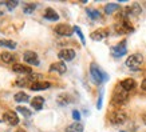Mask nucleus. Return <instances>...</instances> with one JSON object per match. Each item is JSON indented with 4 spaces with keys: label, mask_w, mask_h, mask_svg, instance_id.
<instances>
[{
    "label": "nucleus",
    "mask_w": 146,
    "mask_h": 132,
    "mask_svg": "<svg viewBox=\"0 0 146 132\" xmlns=\"http://www.w3.org/2000/svg\"><path fill=\"white\" fill-rule=\"evenodd\" d=\"M43 104H44V97H42V96H35V97H34V99L31 100L32 108H35L36 111L42 110Z\"/></svg>",
    "instance_id": "f3484780"
},
{
    "label": "nucleus",
    "mask_w": 146,
    "mask_h": 132,
    "mask_svg": "<svg viewBox=\"0 0 146 132\" xmlns=\"http://www.w3.org/2000/svg\"><path fill=\"white\" fill-rule=\"evenodd\" d=\"M129 100V92L125 91L123 88L121 87V84H117L114 92H113V97H111V103L117 107H122L126 104Z\"/></svg>",
    "instance_id": "f257e3e1"
},
{
    "label": "nucleus",
    "mask_w": 146,
    "mask_h": 132,
    "mask_svg": "<svg viewBox=\"0 0 146 132\" xmlns=\"http://www.w3.org/2000/svg\"><path fill=\"white\" fill-rule=\"evenodd\" d=\"M141 88H142V89H143V91H146V79H145V80H143V81H142V83H141Z\"/></svg>",
    "instance_id": "2f4dec72"
},
{
    "label": "nucleus",
    "mask_w": 146,
    "mask_h": 132,
    "mask_svg": "<svg viewBox=\"0 0 146 132\" xmlns=\"http://www.w3.org/2000/svg\"><path fill=\"white\" fill-rule=\"evenodd\" d=\"M35 8H36L35 4H24L23 5V11H24L26 13H32Z\"/></svg>",
    "instance_id": "cd10ccee"
},
{
    "label": "nucleus",
    "mask_w": 146,
    "mask_h": 132,
    "mask_svg": "<svg viewBox=\"0 0 146 132\" xmlns=\"http://www.w3.org/2000/svg\"><path fill=\"white\" fill-rule=\"evenodd\" d=\"M142 120H143V123L146 124V112H145L143 115H142Z\"/></svg>",
    "instance_id": "473e14b6"
},
{
    "label": "nucleus",
    "mask_w": 146,
    "mask_h": 132,
    "mask_svg": "<svg viewBox=\"0 0 146 132\" xmlns=\"http://www.w3.org/2000/svg\"><path fill=\"white\" fill-rule=\"evenodd\" d=\"M3 120H4L7 124H9V125H18L19 124V116H18V114L13 112V111H7V112H4Z\"/></svg>",
    "instance_id": "6e6552de"
},
{
    "label": "nucleus",
    "mask_w": 146,
    "mask_h": 132,
    "mask_svg": "<svg viewBox=\"0 0 146 132\" xmlns=\"http://www.w3.org/2000/svg\"><path fill=\"white\" fill-rule=\"evenodd\" d=\"M12 71L15 74H19V75H23V76H27V75H32V68L28 66H23V64H13L12 66Z\"/></svg>",
    "instance_id": "1a4fd4ad"
},
{
    "label": "nucleus",
    "mask_w": 146,
    "mask_h": 132,
    "mask_svg": "<svg viewBox=\"0 0 146 132\" xmlns=\"http://www.w3.org/2000/svg\"><path fill=\"white\" fill-rule=\"evenodd\" d=\"M50 87H51V84L48 81H35L30 87V89H32V91H43V89H48Z\"/></svg>",
    "instance_id": "dca6fc26"
},
{
    "label": "nucleus",
    "mask_w": 146,
    "mask_h": 132,
    "mask_svg": "<svg viewBox=\"0 0 146 132\" xmlns=\"http://www.w3.org/2000/svg\"><path fill=\"white\" fill-rule=\"evenodd\" d=\"M38 77L39 75H30V76H19L16 79V84L19 87H31L32 84L38 81Z\"/></svg>",
    "instance_id": "39448f33"
},
{
    "label": "nucleus",
    "mask_w": 146,
    "mask_h": 132,
    "mask_svg": "<svg viewBox=\"0 0 146 132\" xmlns=\"http://www.w3.org/2000/svg\"><path fill=\"white\" fill-rule=\"evenodd\" d=\"M13 99H15V101H18V103H22V101L26 103V101L30 100V96L26 92H18V93H15Z\"/></svg>",
    "instance_id": "4be33fe9"
},
{
    "label": "nucleus",
    "mask_w": 146,
    "mask_h": 132,
    "mask_svg": "<svg viewBox=\"0 0 146 132\" xmlns=\"http://www.w3.org/2000/svg\"><path fill=\"white\" fill-rule=\"evenodd\" d=\"M0 59H1L4 63H7V64H12V63L16 60V56H15L13 53H11V52H1Z\"/></svg>",
    "instance_id": "6ab92c4d"
},
{
    "label": "nucleus",
    "mask_w": 146,
    "mask_h": 132,
    "mask_svg": "<svg viewBox=\"0 0 146 132\" xmlns=\"http://www.w3.org/2000/svg\"><path fill=\"white\" fill-rule=\"evenodd\" d=\"M16 111L18 112H20V114L23 115V116H26V118H30L32 115V112L28 108H26V107H16Z\"/></svg>",
    "instance_id": "bb28decb"
},
{
    "label": "nucleus",
    "mask_w": 146,
    "mask_h": 132,
    "mask_svg": "<svg viewBox=\"0 0 146 132\" xmlns=\"http://www.w3.org/2000/svg\"><path fill=\"white\" fill-rule=\"evenodd\" d=\"M109 120H110L111 124L114 125H119V124H123L126 120H127V114L125 112L122 108H117L109 115Z\"/></svg>",
    "instance_id": "7ed1b4c3"
},
{
    "label": "nucleus",
    "mask_w": 146,
    "mask_h": 132,
    "mask_svg": "<svg viewBox=\"0 0 146 132\" xmlns=\"http://www.w3.org/2000/svg\"><path fill=\"white\" fill-rule=\"evenodd\" d=\"M87 15H89L90 19H93V20H97V19L101 18V12L97 11V9H87Z\"/></svg>",
    "instance_id": "a878e982"
},
{
    "label": "nucleus",
    "mask_w": 146,
    "mask_h": 132,
    "mask_svg": "<svg viewBox=\"0 0 146 132\" xmlns=\"http://www.w3.org/2000/svg\"><path fill=\"white\" fill-rule=\"evenodd\" d=\"M58 56H59V59H62L64 62H71L75 57V51L71 48H64L58 53Z\"/></svg>",
    "instance_id": "f8f14e48"
},
{
    "label": "nucleus",
    "mask_w": 146,
    "mask_h": 132,
    "mask_svg": "<svg viewBox=\"0 0 146 132\" xmlns=\"http://www.w3.org/2000/svg\"><path fill=\"white\" fill-rule=\"evenodd\" d=\"M1 4H4L5 7L9 9V11H12L13 8H16V7L19 5V1H18V0H12V1H11V0H5V1H3Z\"/></svg>",
    "instance_id": "393cba45"
},
{
    "label": "nucleus",
    "mask_w": 146,
    "mask_h": 132,
    "mask_svg": "<svg viewBox=\"0 0 146 132\" xmlns=\"http://www.w3.org/2000/svg\"><path fill=\"white\" fill-rule=\"evenodd\" d=\"M102 100H103V91L101 92V96H99V99H98V103H97V108H98V110H101V108H102Z\"/></svg>",
    "instance_id": "7c9ffc66"
},
{
    "label": "nucleus",
    "mask_w": 146,
    "mask_h": 132,
    "mask_svg": "<svg viewBox=\"0 0 146 132\" xmlns=\"http://www.w3.org/2000/svg\"><path fill=\"white\" fill-rule=\"evenodd\" d=\"M1 15H3V9H0V16H1Z\"/></svg>",
    "instance_id": "f704fd0d"
},
{
    "label": "nucleus",
    "mask_w": 146,
    "mask_h": 132,
    "mask_svg": "<svg viewBox=\"0 0 146 132\" xmlns=\"http://www.w3.org/2000/svg\"><path fill=\"white\" fill-rule=\"evenodd\" d=\"M126 52H127V48H126V41L125 40L118 43L117 45H114V47H111V53H113L114 57L123 56V55H126Z\"/></svg>",
    "instance_id": "0eeeda50"
},
{
    "label": "nucleus",
    "mask_w": 146,
    "mask_h": 132,
    "mask_svg": "<svg viewBox=\"0 0 146 132\" xmlns=\"http://www.w3.org/2000/svg\"><path fill=\"white\" fill-rule=\"evenodd\" d=\"M66 71H67V67L63 62L54 63V64H51V67H50V72H58V74H60V75H63Z\"/></svg>",
    "instance_id": "4468645a"
},
{
    "label": "nucleus",
    "mask_w": 146,
    "mask_h": 132,
    "mask_svg": "<svg viewBox=\"0 0 146 132\" xmlns=\"http://www.w3.org/2000/svg\"><path fill=\"white\" fill-rule=\"evenodd\" d=\"M142 63H143L142 55L134 53V55H130V56L127 57V60H126V67H127L129 70L137 71V70H139V67L142 66Z\"/></svg>",
    "instance_id": "20e7f679"
},
{
    "label": "nucleus",
    "mask_w": 146,
    "mask_h": 132,
    "mask_svg": "<svg viewBox=\"0 0 146 132\" xmlns=\"http://www.w3.org/2000/svg\"><path fill=\"white\" fill-rule=\"evenodd\" d=\"M72 31H74V28H71L68 24H58L55 27V32L59 36H71Z\"/></svg>",
    "instance_id": "9b49d317"
},
{
    "label": "nucleus",
    "mask_w": 146,
    "mask_h": 132,
    "mask_svg": "<svg viewBox=\"0 0 146 132\" xmlns=\"http://www.w3.org/2000/svg\"><path fill=\"white\" fill-rule=\"evenodd\" d=\"M70 95L68 93H62V95H59V97H58V103L60 104V106H66V104H68V103H71L72 101V99H70Z\"/></svg>",
    "instance_id": "412c9836"
},
{
    "label": "nucleus",
    "mask_w": 146,
    "mask_h": 132,
    "mask_svg": "<svg viewBox=\"0 0 146 132\" xmlns=\"http://www.w3.org/2000/svg\"><path fill=\"white\" fill-rule=\"evenodd\" d=\"M118 9H119V4H115V3H110V4L105 5V12L107 15H111L114 11H118Z\"/></svg>",
    "instance_id": "5701e85b"
},
{
    "label": "nucleus",
    "mask_w": 146,
    "mask_h": 132,
    "mask_svg": "<svg viewBox=\"0 0 146 132\" xmlns=\"http://www.w3.org/2000/svg\"><path fill=\"white\" fill-rule=\"evenodd\" d=\"M72 118H74V120L75 121H79L80 120V114H79V111H72Z\"/></svg>",
    "instance_id": "c756f323"
},
{
    "label": "nucleus",
    "mask_w": 146,
    "mask_h": 132,
    "mask_svg": "<svg viewBox=\"0 0 146 132\" xmlns=\"http://www.w3.org/2000/svg\"><path fill=\"white\" fill-rule=\"evenodd\" d=\"M16 132H26V131H24V129H18Z\"/></svg>",
    "instance_id": "72a5a7b5"
},
{
    "label": "nucleus",
    "mask_w": 146,
    "mask_h": 132,
    "mask_svg": "<svg viewBox=\"0 0 146 132\" xmlns=\"http://www.w3.org/2000/svg\"><path fill=\"white\" fill-rule=\"evenodd\" d=\"M119 84H121V87L123 88L125 91H127V92L133 91L134 88L137 87V83H135L134 79H125V80H122Z\"/></svg>",
    "instance_id": "2eb2a0df"
},
{
    "label": "nucleus",
    "mask_w": 146,
    "mask_h": 132,
    "mask_svg": "<svg viewBox=\"0 0 146 132\" xmlns=\"http://www.w3.org/2000/svg\"><path fill=\"white\" fill-rule=\"evenodd\" d=\"M90 76H91V79H93V81L95 84H102L103 81H106L109 79L106 74L94 63L90 66Z\"/></svg>",
    "instance_id": "f03ea898"
},
{
    "label": "nucleus",
    "mask_w": 146,
    "mask_h": 132,
    "mask_svg": "<svg viewBox=\"0 0 146 132\" xmlns=\"http://www.w3.org/2000/svg\"><path fill=\"white\" fill-rule=\"evenodd\" d=\"M74 31L78 33V36H79V39H80V41H82V44H86V40H84V36H83V33H82V31H80V28L79 27H74Z\"/></svg>",
    "instance_id": "c85d7f7f"
},
{
    "label": "nucleus",
    "mask_w": 146,
    "mask_h": 132,
    "mask_svg": "<svg viewBox=\"0 0 146 132\" xmlns=\"http://www.w3.org/2000/svg\"><path fill=\"white\" fill-rule=\"evenodd\" d=\"M115 31L118 33H130V32L134 31V28L127 20H122V22L115 24Z\"/></svg>",
    "instance_id": "423d86ee"
},
{
    "label": "nucleus",
    "mask_w": 146,
    "mask_h": 132,
    "mask_svg": "<svg viewBox=\"0 0 146 132\" xmlns=\"http://www.w3.org/2000/svg\"><path fill=\"white\" fill-rule=\"evenodd\" d=\"M66 132H83V125L79 121H75L66 128Z\"/></svg>",
    "instance_id": "aec40b11"
},
{
    "label": "nucleus",
    "mask_w": 146,
    "mask_h": 132,
    "mask_svg": "<svg viewBox=\"0 0 146 132\" xmlns=\"http://www.w3.org/2000/svg\"><path fill=\"white\" fill-rule=\"evenodd\" d=\"M44 19L51 20V22H56V20H59V15L55 12V9L47 8L46 9V12H44Z\"/></svg>",
    "instance_id": "a211bd4d"
},
{
    "label": "nucleus",
    "mask_w": 146,
    "mask_h": 132,
    "mask_svg": "<svg viewBox=\"0 0 146 132\" xmlns=\"http://www.w3.org/2000/svg\"><path fill=\"white\" fill-rule=\"evenodd\" d=\"M107 36H109V31L105 30V28H99L97 31H94L93 33L90 35V37L93 40H95V41H101V40H103L105 37H107Z\"/></svg>",
    "instance_id": "ddd939ff"
},
{
    "label": "nucleus",
    "mask_w": 146,
    "mask_h": 132,
    "mask_svg": "<svg viewBox=\"0 0 146 132\" xmlns=\"http://www.w3.org/2000/svg\"><path fill=\"white\" fill-rule=\"evenodd\" d=\"M23 59H24V62L28 63V64H31V66H39V57H38L36 52H34V51H27V52H24Z\"/></svg>",
    "instance_id": "9d476101"
},
{
    "label": "nucleus",
    "mask_w": 146,
    "mask_h": 132,
    "mask_svg": "<svg viewBox=\"0 0 146 132\" xmlns=\"http://www.w3.org/2000/svg\"><path fill=\"white\" fill-rule=\"evenodd\" d=\"M0 45L1 47H7V48H16V43L12 41V40H4V39H0Z\"/></svg>",
    "instance_id": "b1692460"
}]
</instances>
